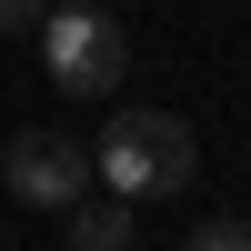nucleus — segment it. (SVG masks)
I'll return each mask as SVG.
<instances>
[{"label": "nucleus", "mask_w": 251, "mask_h": 251, "mask_svg": "<svg viewBox=\"0 0 251 251\" xmlns=\"http://www.w3.org/2000/svg\"><path fill=\"white\" fill-rule=\"evenodd\" d=\"M100 181H111L121 201H161V191H181V181L201 171V151H191V131H181L171 111H121L111 131H100V161H91Z\"/></svg>", "instance_id": "1"}, {"label": "nucleus", "mask_w": 251, "mask_h": 251, "mask_svg": "<svg viewBox=\"0 0 251 251\" xmlns=\"http://www.w3.org/2000/svg\"><path fill=\"white\" fill-rule=\"evenodd\" d=\"M71 251H131V201H71Z\"/></svg>", "instance_id": "4"}, {"label": "nucleus", "mask_w": 251, "mask_h": 251, "mask_svg": "<svg viewBox=\"0 0 251 251\" xmlns=\"http://www.w3.org/2000/svg\"><path fill=\"white\" fill-rule=\"evenodd\" d=\"M40 10H50V0H0V30H30Z\"/></svg>", "instance_id": "6"}, {"label": "nucleus", "mask_w": 251, "mask_h": 251, "mask_svg": "<svg viewBox=\"0 0 251 251\" xmlns=\"http://www.w3.org/2000/svg\"><path fill=\"white\" fill-rule=\"evenodd\" d=\"M181 251H251V221H201Z\"/></svg>", "instance_id": "5"}, {"label": "nucleus", "mask_w": 251, "mask_h": 251, "mask_svg": "<svg viewBox=\"0 0 251 251\" xmlns=\"http://www.w3.org/2000/svg\"><path fill=\"white\" fill-rule=\"evenodd\" d=\"M40 30V60H50V80L71 100H100V91H121V60H131V40H121V20L100 10V0H60V10H40L30 20Z\"/></svg>", "instance_id": "2"}, {"label": "nucleus", "mask_w": 251, "mask_h": 251, "mask_svg": "<svg viewBox=\"0 0 251 251\" xmlns=\"http://www.w3.org/2000/svg\"><path fill=\"white\" fill-rule=\"evenodd\" d=\"M0 171H10V191L40 201V211H71V201L91 191V151H80V141H60V131H20Z\"/></svg>", "instance_id": "3"}]
</instances>
